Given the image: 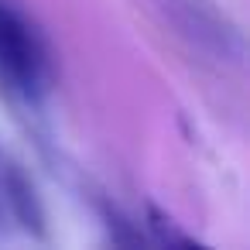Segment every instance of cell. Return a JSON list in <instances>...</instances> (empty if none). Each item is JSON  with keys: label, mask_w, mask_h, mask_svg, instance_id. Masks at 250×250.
<instances>
[{"label": "cell", "mask_w": 250, "mask_h": 250, "mask_svg": "<svg viewBox=\"0 0 250 250\" xmlns=\"http://www.w3.org/2000/svg\"><path fill=\"white\" fill-rule=\"evenodd\" d=\"M165 14H171L175 28L195 48L216 59H236L243 52L236 28L212 7V0H165Z\"/></svg>", "instance_id": "2"}, {"label": "cell", "mask_w": 250, "mask_h": 250, "mask_svg": "<svg viewBox=\"0 0 250 250\" xmlns=\"http://www.w3.org/2000/svg\"><path fill=\"white\" fill-rule=\"evenodd\" d=\"M0 192H4V202H7V216L24 233L45 240V206H42L31 178L21 171V165H14V161L0 165Z\"/></svg>", "instance_id": "3"}, {"label": "cell", "mask_w": 250, "mask_h": 250, "mask_svg": "<svg viewBox=\"0 0 250 250\" xmlns=\"http://www.w3.org/2000/svg\"><path fill=\"white\" fill-rule=\"evenodd\" d=\"M4 219H11V216H7V202H4V192H0V226H4Z\"/></svg>", "instance_id": "6"}, {"label": "cell", "mask_w": 250, "mask_h": 250, "mask_svg": "<svg viewBox=\"0 0 250 250\" xmlns=\"http://www.w3.org/2000/svg\"><path fill=\"white\" fill-rule=\"evenodd\" d=\"M55 65L45 35L11 0H0V89L24 106H42L52 93Z\"/></svg>", "instance_id": "1"}, {"label": "cell", "mask_w": 250, "mask_h": 250, "mask_svg": "<svg viewBox=\"0 0 250 250\" xmlns=\"http://www.w3.org/2000/svg\"><path fill=\"white\" fill-rule=\"evenodd\" d=\"M147 233H151V240L161 243V247H199V243H195L188 233H182L178 223H175L171 216H165L158 206H147Z\"/></svg>", "instance_id": "4"}, {"label": "cell", "mask_w": 250, "mask_h": 250, "mask_svg": "<svg viewBox=\"0 0 250 250\" xmlns=\"http://www.w3.org/2000/svg\"><path fill=\"white\" fill-rule=\"evenodd\" d=\"M106 229H110L113 243H144V233L130 219H124L117 209H106Z\"/></svg>", "instance_id": "5"}]
</instances>
